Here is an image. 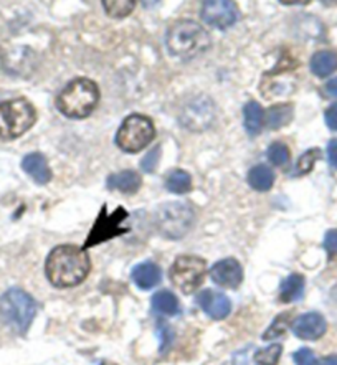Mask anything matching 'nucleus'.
Segmentation results:
<instances>
[{"label": "nucleus", "instance_id": "f704fd0d", "mask_svg": "<svg viewBox=\"0 0 337 365\" xmlns=\"http://www.w3.org/2000/svg\"><path fill=\"white\" fill-rule=\"evenodd\" d=\"M328 159L329 164L337 169V139H333L328 144Z\"/></svg>", "mask_w": 337, "mask_h": 365}, {"label": "nucleus", "instance_id": "4468645a", "mask_svg": "<svg viewBox=\"0 0 337 365\" xmlns=\"http://www.w3.org/2000/svg\"><path fill=\"white\" fill-rule=\"evenodd\" d=\"M197 302L204 309L207 314L214 319H224L232 311V302L227 298L224 293L214 289H205L200 291L197 294Z\"/></svg>", "mask_w": 337, "mask_h": 365}, {"label": "nucleus", "instance_id": "f8f14e48", "mask_svg": "<svg viewBox=\"0 0 337 365\" xmlns=\"http://www.w3.org/2000/svg\"><path fill=\"white\" fill-rule=\"evenodd\" d=\"M210 278L215 284L222 286V288L233 289L240 286L243 279V269L237 259L227 258L212 266Z\"/></svg>", "mask_w": 337, "mask_h": 365}, {"label": "nucleus", "instance_id": "473e14b6", "mask_svg": "<svg viewBox=\"0 0 337 365\" xmlns=\"http://www.w3.org/2000/svg\"><path fill=\"white\" fill-rule=\"evenodd\" d=\"M326 124H328L329 129L337 131V103H334L333 106L328 108V111H326Z\"/></svg>", "mask_w": 337, "mask_h": 365}, {"label": "nucleus", "instance_id": "a211bd4d", "mask_svg": "<svg viewBox=\"0 0 337 365\" xmlns=\"http://www.w3.org/2000/svg\"><path fill=\"white\" fill-rule=\"evenodd\" d=\"M294 109L291 104H274L264 113V124L268 129H281L291 123Z\"/></svg>", "mask_w": 337, "mask_h": 365}, {"label": "nucleus", "instance_id": "4be33fe9", "mask_svg": "<svg viewBox=\"0 0 337 365\" xmlns=\"http://www.w3.org/2000/svg\"><path fill=\"white\" fill-rule=\"evenodd\" d=\"M304 291V278L301 274H289L279 286V299L283 302L298 301Z\"/></svg>", "mask_w": 337, "mask_h": 365}, {"label": "nucleus", "instance_id": "72a5a7b5", "mask_svg": "<svg viewBox=\"0 0 337 365\" xmlns=\"http://www.w3.org/2000/svg\"><path fill=\"white\" fill-rule=\"evenodd\" d=\"M157 334H159V337H160V342H162V351H164V349L170 344V327L165 324V322L159 321V331H157Z\"/></svg>", "mask_w": 337, "mask_h": 365}, {"label": "nucleus", "instance_id": "6e6552de", "mask_svg": "<svg viewBox=\"0 0 337 365\" xmlns=\"http://www.w3.org/2000/svg\"><path fill=\"white\" fill-rule=\"evenodd\" d=\"M207 274V263L194 255H184L175 259L170 268V281L175 288L185 294L194 293L204 283Z\"/></svg>", "mask_w": 337, "mask_h": 365}, {"label": "nucleus", "instance_id": "c756f323", "mask_svg": "<svg viewBox=\"0 0 337 365\" xmlns=\"http://www.w3.org/2000/svg\"><path fill=\"white\" fill-rule=\"evenodd\" d=\"M159 159H160V148L157 145V148H154L150 153H147L146 158L141 160L142 170L154 172L155 167H157V164H159Z\"/></svg>", "mask_w": 337, "mask_h": 365}, {"label": "nucleus", "instance_id": "dca6fc26", "mask_svg": "<svg viewBox=\"0 0 337 365\" xmlns=\"http://www.w3.org/2000/svg\"><path fill=\"white\" fill-rule=\"evenodd\" d=\"M141 185L142 179L136 170H123L108 177V187L111 190L124 192V194H134L141 189Z\"/></svg>", "mask_w": 337, "mask_h": 365}, {"label": "nucleus", "instance_id": "7ed1b4c3", "mask_svg": "<svg viewBox=\"0 0 337 365\" xmlns=\"http://www.w3.org/2000/svg\"><path fill=\"white\" fill-rule=\"evenodd\" d=\"M100 101V88L88 78L70 81L56 98V108L70 119H85L95 111Z\"/></svg>", "mask_w": 337, "mask_h": 365}, {"label": "nucleus", "instance_id": "f257e3e1", "mask_svg": "<svg viewBox=\"0 0 337 365\" xmlns=\"http://www.w3.org/2000/svg\"><path fill=\"white\" fill-rule=\"evenodd\" d=\"M91 269V262L85 248L73 245L56 247L46 258V276L56 288H70L86 279Z\"/></svg>", "mask_w": 337, "mask_h": 365}, {"label": "nucleus", "instance_id": "1a4fd4ad", "mask_svg": "<svg viewBox=\"0 0 337 365\" xmlns=\"http://www.w3.org/2000/svg\"><path fill=\"white\" fill-rule=\"evenodd\" d=\"M217 109L214 101L209 96L199 95L190 98V100L184 104L182 114H180V121L190 131H205L210 128L215 121Z\"/></svg>", "mask_w": 337, "mask_h": 365}, {"label": "nucleus", "instance_id": "6ab92c4d", "mask_svg": "<svg viewBox=\"0 0 337 365\" xmlns=\"http://www.w3.org/2000/svg\"><path fill=\"white\" fill-rule=\"evenodd\" d=\"M337 70V53L331 50H323L313 55L311 58V71L316 76L326 78Z\"/></svg>", "mask_w": 337, "mask_h": 365}, {"label": "nucleus", "instance_id": "f03ea898", "mask_svg": "<svg viewBox=\"0 0 337 365\" xmlns=\"http://www.w3.org/2000/svg\"><path fill=\"white\" fill-rule=\"evenodd\" d=\"M167 48L180 60H194L210 48V35L195 20H179L167 32Z\"/></svg>", "mask_w": 337, "mask_h": 365}, {"label": "nucleus", "instance_id": "9b49d317", "mask_svg": "<svg viewBox=\"0 0 337 365\" xmlns=\"http://www.w3.org/2000/svg\"><path fill=\"white\" fill-rule=\"evenodd\" d=\"M126 217H128V213L124 212L123 208H118L113 215H108V213L105 212V208H103L101 215H100V218H98V222L95 223V228H93V232L90 233V237H88L85 247L83 248L86 250L88 247H93V245L106 242V240H110L113 237H118V235L126 233L128 228H121V223Z\"/></svg>", "mask_w": 337, "mask_h": 365}, {"label": "nucleus", "instance_id": "412c9836", "mask_svg": "<svg viewBox=\"0 0 337 365\" xmlns=\"http://www.w3.org/2000/svg\"><path fill=\"white\" fill-rule=\"evenodd\" d=\"M248 184L252 185V189H255L258 192L269 190L274 184L273 170L264 164L255 165L250 172H248Z\"/></svg>", "mask_w": 337, "mask_h": 365}, {"label": "nucleus", "instance_id": "5701e85b", "mask_svg": "<svg viewBox=\"0 0 337 365\" xmlns=\"http://www.w3.org/2000/svg\"><path fill=\"white\" fill-rule=\"evenodd\" d=\"M152 307L160 314H177L180 311L179 299L170 291H159L152 296Z\"/></svg>", "mask_w": 337, "mask_h": 365}, {"label": "nucleus", "instance_id": "20e7f679", "mask_svg": "<svg viewBox=\"0 0 337 365\" xmlns=\"http://www.w3.org/2000/svg\"><path fill=\"white\" fill-rule=\"evenodd\" d=\"M37 121L33 104L24 98L0 103V139H15L25 134Z\"/></svg>", "mask_w": 337, "mask_h": 365}, {"label": "nucleus", "instance_id": "c85d7f7f", "mask_svg": "<svg viewBox=\"0 0 337 365\" xmlns=\"http://www.w3.org/2000/svg\"><path fill=\"white\" fill-rule=\"evenodd\" d=\"M319 155H321V150L319 149L306 150V153L301 155L299 160H298V164H296V175L309 174V172L313 170L316 160L319 159Z\"/></svg>", "mask_w": 337, "mask_h": 365}, {"label": "nucleus", "instance_id": "e433bc0d", "mask_svg": "<svg viewBox=\"0 0 337 365\" xmlns=\"http://www.w3.org/2000/svg\"><path fill=\"white\" fill-rule=\"evenodd\" d=\"M284 5H299V4H308L309 0H279Z\"/></svg>", "mask_w": 337, "mask_h": 365}, {"label": "nucleus", "instance_id": "bb28decb", "mask_svg": "<svg viewBox=\"0 0 337 365\" xmlns=\"http://www.w3.org/2000/svg\"><path fill=\"white\" fill-rule=\"evenodd\" d=\"M268 159L269 163L276 167H283L289 163V149L286 144L274 143L268 148Z\"/></svg>", "mask_w": 337, "mask_h": 365}, {"label": "nucleus", "instance_id": "cd10ccee", "mask_svg": "<svg viewBox=\"0 0 337 365\" xmlns=\"http://www.w3.org/2000/svg\"><path fill=\"white\" fill-rule=\"evenodd\" d=\"M289 321H291L289 314H279L276 319L273 321V324L268 327V331L263 334V341H271V339H276L279 336H283V334L286 332V329H288Z\"/></svg>", "mask_w": 337, "mask_h": 365}, {"label": "nucleus", "instance_id": "2f4dec72", "mask_svg": "<svg viewBox=\"0 0 337 365\" xmlns=\"http://www.w3.org/2000/svg\"><path fill=\"white\" fill-rule=\"evenodd\" d=\"M324 248L328 250V253L337 255V228L329 230L324 237Z\"/></svg>", "mask_w": 337, "mask_h": 365}, {"label": "nucleus", "instance_id": "c9c22d12", "mask_svg": "<svg viewBox=\"0 0 337 365\" xmlns=\"http://www.w3.org/2000/svg\"><path fill=\"white\" fill-rule=\"evenodd\" d=\"M324 93H326V96H329V98H337V76L326 83Z\"/></svg>", "mask_w": 337, "mask_h": 365}, {"label": "nucleus", "instance_id": "7c9ffc66", "mask_svg": "<svg viewBox=\"0 0 337 365\" xmlns=\"http://www.w3.org/2000/svg\"><path fill=\"white\" fill-rule=\"evenodd\" d=\"M293 357H294V362H296V365H316L314 352L308 347L299 349L298 352H294Z\"/></svg>", "mask_w": 337, "mask_h": 365}, {"label": "nucleus", "instance_id": "2eb2a0df", "mask_svg": "<svg viewBox=\"0 0 337 365\" xmlns=\"http://www.w3.org/2000/svg\"><path fill=\"white\" fill-rule=\"evenodd\" d=\"M22 169L27 172L37 184H48L51 179V170L48 167V163H46V159L43 158V154L33 153L25 155L22 160Z\"/></svg>", "mask_w": 337, "mask_h": 365}, {"label": "nucleus", "instance_id": "9d476101", "mask_svg": "<svg viewBox=\"0 0 337 365\" xmlns=\"http://www.w3.org/2000/svg\"><path fill=\"white\" fill-rule=\"evenodd\" d=\"M202 19L215 29L227 30L238 20V7L233 0H204Z\"/></svg>", "mask_w": 337, "mask_h": 365}, {"label": "nucleus", "instance_id": "b1692460", "mask_svg": "<svg viewBox=\"0 0 337 365\" xmlns=\"http://www.w3.org/2000/svg\"><path fill=\"white\" fill-rule=\"evenodd\" d=\"M165 189L172 194H187L192 189V177L185 170H174L165 180Z\"/></svg>", "mask_w": 337, "mask_h": 365}, {"label": "nucleus", "instance_id": "393cba45", "mask_svg": "<svg viewBox=\"0 0 337 365\" xmlns=\"http://www.w3.org/2000/svg\"><path fill=\"white\" fill-rule=\"evenodd\" d=\"M138 0H103L105 12L113 19H124L133 14Z\"/></svg>", "mask_w": 337, "mask_h": 365}, {"label": "nucleus", "instance_id": "58836bf2", "mask_svg": "<svg viewBox=\"0 0 337 365\" xmlns=\"http://www.w3.org/2000/svg\"><path fill=\"white\" fill-rule=\"evenodd\" d=\"M324 5H328V7H333V5H337V0H321Z\"/></svg>", "mask_w": 337, "mask_h": 365}, {"label": "nucleus", "instance_id": "aec40b11", "mask_svg": "<svg viewBox=\"0 0 337 365\" xmlns=\"http://www.w3.org/2000/svg\"><path fill=\"white\" fill-rule=\"evenodd\" d=\"M245 116V129L250 135H258L261 133L264 124V111L256 101H250L243 108Z\"/></svg>", "mask_w": 337, "mask_h": 365}, {"label": "nucleus", "instance_id": "0eeeda50", "mask_svg": "<svg viewBox=\"0 0 337 365\" xmlns=\"http://www.w3.org/2000/svg\"><path fill=\"white\" fill-rule=\"evenodd\" d=\"M155 128L152 121L142 114H131L124 119L116 134V144L124 153H139L152 143Z\"/></svg>", "mask_w": 337, "mask_h": 365}, {"label": "nucleus", "instance_id": "423d86ee", "mask_svg": "<svg viewBox=\"0 0 337 365\" xmlns=\"http://www.w3.org/2000/svg\"><path fill=\"white\" fill-rule=\"evenodd\" d=\"M155 225L165 238H182L194 225V212L180 202L164 203L155 212Z\"/></svg>", "mask_w": 337, "mask_h": 365}, {"label": "nucleus", "instance_id": "ea45409f", "mask_svg": "<svg viewBox=\"0 0 337 365\" xmlns=\"http://www.w3.org/2000/svg\"><path fill=\"white\" fill-rule=\"evenodd\" d=\"M101 365H114V364H111V362H105V364H101Z\"/></svg>", "mask_w": 337, "mask_h": 365}, {"label": "nucleus", "instance_id": "4c0bfd02", "mask_svg": "<svg viewBox=\"0 0 337 365\" xmlns=\"http://www.w3.org/2000/svg\"><path fill=\"white\" fill-rule=\"evenodd\" d=\"M324 365H337V357H336V356L326 357V359H324Z\"/></svg>", "mask_w": 337, "mask_h": 365}, {"label": "nucleus", "instance_id": "f3484780", "mask_svg": "<svg viewBox=\"0 0 337 365\" xmlns=\"http://www.w3.org/2000/svg\"><path fill=\"white\" fill-rule=\"evenodd\" d=\"M162 279V273L160 268L155 263H141L133 269V281L138 284V288L141 289H152L154 286H157Z\"/></svg>", "mask_w": 337, "mask_h": 365}, {"label": "nucleus", "instance_id": "ddd939ff", "mask_svg": "<svg viewBox=\"0 0 337 365\" xmlns=\"http://www.w3.org/2000/svg\"><path fill=\"white\" fill-rule=\"evenodd\" d=\"M326 329H328V322L319 312H306L293 324L294 336L304 339V341H316V339L323 337Z\"/></svg>", "mask_w": 337, "mask_h": 365}, {"label": "nucleus", "instance_id": "a878e982", "mask_svg": "<svg viewBox=\"0 0 337 365\" xmlns=\"http://www.w3.org/2000/svg\"><path fill=\"white\" fill-rule=\"evenodd\" d=\"M281 344H271L255 354V362L258 365H276L281 357Z\"/></svg>", "mask_w": 337, "mask_h": 365}, {"label": "nucleus", "instance_id": "39448f33", "mask_svg": "<svg viewBox=\"0 0 337 365\" xmlns=\"http://www.w3.org/2000/svg\"><path fill=\"white\" fill-rule=\"evenodd\" d=\"M37 306L28 293L22 289H9L2 298H0V316L9 326L19 332H25L32 324Z\"/></svg>", "mask_w": 337, "mask_h": 365}]
</instances>
